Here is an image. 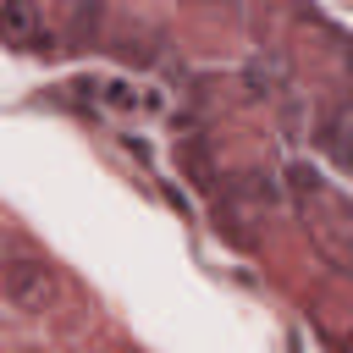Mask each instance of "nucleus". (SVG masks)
Instances as JSON below:
<instances>
[{"instance_id":"f257e3e1","label":"nucleus","mask_w":353,"mask_h":353,"mask_svg":"<svg viewBox=\"0 0 353 353\" xmlns=\"http://www.w3.org/2000/svg\"><path fill=\"white\" fill-rule=\"evenodd\" d=\"M0 292L17 314H44L55 303V265L44 259H11L6 276H0Z\"/></svg>"},{"instance_id":"f03ea898","label":"nucleus","mask_w":353,"mask_h":353,"mask_svg":"<svg viewBox=\"0 0 353 353\" xmlns=\"http://www.w3.org/2000/svg\"><path fill=\"white\" fill-rule=\"evenodd\" d=\"M39 39H44L39 6H33V0H0V44H11V50H39Z\"/></svg>"},{"instance_id":"7ed1b4c3","label":"nucleus","mask_w":353,"mask_h":353,"mask_svg":"<svg viewBox=\"0 0 353 353\" xmlns=\"http://www.w3.org/2000/svg\"><path fill=\"white\" fill-rule=\"evenodd\" d=\"M325 149H331L336 165H347V105L331 110V121H325Z\"/></svg>"}]
</instances>
